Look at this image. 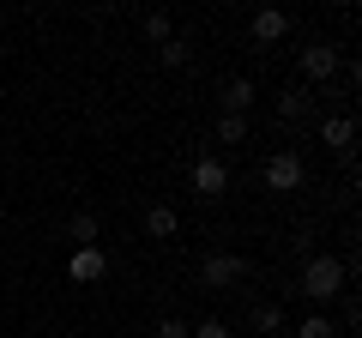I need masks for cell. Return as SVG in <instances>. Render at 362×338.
Here are the masks:
<instances>
[{"mask_svg": "<svg viewBox=\"0 0 362 338\" xmlns=\"http://www.w3.org/2000/svg\"><path fill=\"white\" fill-rule=\"evenodd\" d=\"M302 182H308V163H302L296 151H272L266 157V187L272 194H296Z\"/></svg>", "mask_w": 362, "mask_h": 338, "instance_id": "obj_3", "label": "cell"}, {"mask_svg": "<svg viewBox=\"0 0 362 338\" xmlns=\"http://www.w3.org/2000/svg\"><path fill=\"white\" fill-rule=\"evenodd\" d=\"M338 66H344V54H338L326 37L302 49V78H308V85H326V78H338Z\"/></svg>", "mask_w": 362, "mask_h": 338, "instance_id": "obj_5", "label": "cell"}, {"mask_svg": "<svg viewBox=\"0 0 362 338\" xmlns=\"http://www.w3.org/2000/svg\"><path fill=\"white\" fill-rule=\"evenodd\" d=\"M247 30H254V42H284V37H290V13H278V6H259Z\"/></svg>", "mask_w": 362, "mask_h": 338, "instance_id": "obj_7", "label": "cell"}, {"mask_svg": "<svg viewBox=\"0 0 362 338\" xmlns=\"http://www.w3.org/2000/svg\"><path fill=\"white\" fill-rule=\"evenodd\" d=\"M247 139V115H218V145H242Z\"/></svg>", "mask_w": 362, "mask_h": 338, "instance_id": "obj_15", "label": "cell"}, {"mask_svg": "<svg viewBox=\"0 0 362 338\" xmlns=\"http://www.w3.org/2000/svg\"><path fill=\"white\" fill-rule=\"evenodd\" d=\"M350 139H356V121L350 115H320V145L326 151H350Z\"/></svg>", "mask_w": 362, "mask_h": 338, "instance_id": "obj_9", "label": "cell"}, {"mask_svg": "<svg viewBox=\"0 0 362 338\" xmlns=\"http://www.w3.org/2000/svg\"><path fill=\"white\" fill-rule=\"evenodd\" d=\"M187 338H230V326L211 314V320H199V326H187Z\"/></svg>", "mask_w": 362, "mask_h": 338, "instance_id": "obj_18", "label": "cell"}, {"mask_svg": "<svg viewBox=\"0 0 362 338\" xmlns=\"http://www.w3.org/2000/svg\"><path fill=\"white\" fill-rule=\"evenodd\" d=\"M157 338H187V320H175V314H163V320H157Z\"/></svg>", "mask_w": 362, "mask_h": 338, "instance_id": "obj_19", "label": "cell"}, {"mask_svg": "<svg viewBox=\"0 0 362 338\" xmlns=\"http://www.w3.org/2000/svg\"><path fill=\"white\" fill-rule=\"evenodd\" d=\"M187 182H194L199 199H223L230 194V169H223L218 157H194V175H187Z\"/></svg>", "mask_w": 362, "mask_h": 338, "instance_id": "obj_6", "label": "cell"}, {"mask_svg": "<svg viewBox=\"0 0 362 338\" xmlns=\"http://www.w3.org/2000/svg\"><path fill=\"white\" fill-rule=\"evenodd\" d=\"M139 30H145V42H157V49H163V42L175 37V25H169V13H145V18H139Z\"/></svg>", "mask_w": 362, "mask_h": 338, "instance_id": "obj_14", "label": "cell"}, {"mask_svg": "<svg viewBox=\"0 0 362 338\" xmlns=\"http://www.w3.org/2000/svg\"><path fill=\"white\" fill-rule=\"evenodd\" d=\"M254 78L247 73H235V78H223V115H247V109H254Z\"/></svg>", "mask_w": 362, "mask_h": 338, "instance_id": "obj_8", "label": "cell"}, {"mask_svg": "<svg viewBox=\"0 0 362 338\" xmlns=\"http://www.w3.org/2000/svg\"><path fill=\"white\" fill-rule=\"evenodd\" d=\"M302 296L314 302V308H326V302H338L350 290V260H338V254H308V266H302Z\"/></svg>", "mask_w": 362, "mask_h": 338, "instance_id": "obj_1", "label": "cell"}, {"mask_svg": "<svg viewBox=\"0 0 362 338\" xmlns=\"http://www.w3.org/2000/svg\"><path fill=\"white\" fill-rule=\"evenodd\" d=\"M0 199H6V194H0Z\"/></svg>", "mask_w": 362, "mask_h": 338, "instance_id": "obj_20", "label": "cell"}, {"mask_svg": "<svg viewBox=\"0 0 362 338\" xmlns=\"http://www.w3.org/2000/svg\"><path fill=\"white\" fill-rule=\"evenodd\" d=\"M157 61H163V66H187V61H194V49H187V37H169L163 49H157Z\"/></svg>", "mask_w": 362, "mask_h": 338, "instance_id": "obj_16", "label": "cell"}, {"mask_svg": "<svg viewBox=\"0 0 362 338\" xmlns=\"http://www.w3.org/2000/svg\"><path fill=\"white\" fill-rule=\"evenodd\" d=\"M66 278H73V284H103L109 278V254H103V242L97 247H73V254H66Z\"/></svg>", "mask_w": 362, "mask_h": 338, "instance_id": "obj_4", "label": "cell"}, {"mask_svg": "<svg viewBox=\"0 0 362 338\" xmlns=\"http://www.w3.org/2000/svg\"><path fill=\"white\" fill-rule=\"evenodd\" d=\"M302 115H308V91H302V85L278 91V121H302Z\"/></svg>", "mask_w": 362, "mask_h": 338, "instance_id": "obj_13", "label": "cell"}, {"mask_svg": "<svg viewBox=\"0 0 362 338\" xmlns=\"http://www.w3.org/2000/svg\"><path fill=\"white\" fill-rule=\"evenodd\" d=\"M247 326H254V332H284V302H254Z\"/></svg>", "mask_w": 362, "mask_h": 338, "instance_id": "obj_11", "label": "cell"}, {"mask_svg": "<svg viewBox=\"0 0 362 338\" xmlns=\"http://www.w3.org/2000/svg\"><path fill=\"white\" fill-rule=\"evenodd\" d=\"M66 230H73V242H78V247H97L103 223H97V211H73V223H66Z\"/></svg>", "mask_w": 362, "mask_h": 338, "instance_id": "obj_12", "label": "cell"}, {"mask_svg": "<svg viewBox=\"0 0 362 338\" xmlns=\"http://www.w3.org/2000/svg\"><path fill=\"white\" fill-rule=\"evenodd\" d=\"M175 230H181L175 206H151V211H145V235H151V242H169Z\"/></svg>", "mask_w": 362, "mask_h": 338, "instance_id": "obj_10", "label": "cell"}, {"mask_svg": "<svg viewBox=\"0 0 362 338\" xmlns=\"http://www.w3.org/2000/svg\"><path fill=\"white\" fill-rule=\"evenodd\" d=\"M296 338H338V326L326 320V314H308V320L296 326Z\"/></svg>", "mask_w": 362, "mask_h": 338, "instance_id": "obj_17", "label": "cell"}, {"mask_svg": "<svg viewBox=\"0 0 362 338\" xmlns=\"http://www.w3.org/2000/svg\"><path fill=\"white\" fill-rule=\"evenodd\" d=\"M242 272H247V260H242V254H230V247H218V254H206V260H199V284H206V290L242 284Z\"/></svg>", "mask_w": 362, "mask_h": 338, "instance_id": "obj_2", "label": "cell"}]
</instances>
